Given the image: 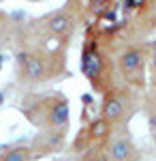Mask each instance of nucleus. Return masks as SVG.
Returning a JSON list of instances; mask_svg holds the SVG:
<instances>
[{"label": "nucleus", "mask_w": 156, "mask_h": 161, "mask_svg": "<svg viewBox=\"0 0 156 161\" xmlns=\"http://www.w3.org/2000/svg\"><path fill=\"white\" fill-rule=\"evenodd\" d=\"M19 62H22V69H24L26 77H30V80H41L43 73H45V64L41 58H36V56H28V54H19L17 56Z\"/></svg>", "instance_id": "nucleus-1"}, {"label": "nucleus", "mask_w": 156, "mask_h": 161, "mask_svg": "<svg viewBox=\"0 0 156 161\" xmlns=\"http://www.w3.org/2000/svg\"><path fill=\"white\" fill-rule=\"evenodd\" d=\"M141 62H143V54L141 50H128L122 54L120 58V67L124 73H133V71H137L139 67H141Z\"/></svg>", "instance_id": "nucleus-2"}, {"label": "nucleus", "mask_w": 156, "mask_h": 161, "mask_svg": "<svg viewBox=\"0 0 156 161\" xmlns=\"http://www.w3.org/2000/svg\"><path fill=\"white\" fill-rule=\"evenodd\" d=\"M109 157H111V159H131V157H133L131 142H126V140H118V142H113L111 148H109Z\"/></svg>", "instance_id": "nucleus-3"}, {"label": "nucleus", "mask_w": 156, "mask_h": 161, "mask_svg": "<svg viewBox=\"0 0 156 161\" xmlns=\"http://www.w3.org/2000/svg\"><path fill=\"white\" fill-rule=\"evenodd\" d=\"M122 112H124V101H122V99H109L107 103H105V108H103V114H105L107 120H116V118H120Z\"/></svg>", "instance_id": "nucleus-4"}, {"label": "nucleus", "mask_w": 156, "mask_h": 161, "mask_svg": "<svg viewBox=\"0 0 156 161\" xmlns=\"http://www.w3.org/2000/svg\"><path fill=\"white\" fill-rule=\"evenodd\" d=\"M66 120H69V103L66 101H60L58 105L51 108V125L62 127Z\"/></svg>", "instance_id": "nucleus-5"}, {"label": "nucleus", "mask_w": 156, "mask_h": 161, "mask_svg": "<svg viewBox=\"0 0 156 161\" xmlns=\"http://www.w3.org/2000/svg\"><path fill=\"white\" fill-rule=\"evenodd\" d=\"M71 24V19H69V15H64V13H56V15H51V19L47 22L49 30L54 32V35H62L66 28Z\"/></svg>", "instance_id": "nucleus-6"}, {"label": "nucleus", "mask_w": 156, "mask_h": 161, "mask_svg": "<svg viewBox=\"0 0 156 161\" xmlns=\"http://www.w3.org/2000/svg\"><path fill=\"white\" fill-rule=\"evenodd\" d=\"M98 67H101L98 56H96V54H86V58H84V69H86V73H88V75H96Z\"/></svg>", "instance_id": "nucleus-7"}, {"label": "nucleus", "mask_w": 156, "mask_h": 161, "mask_svg": "<svg viewBox=\"0 0 156 161\" xmlns=\"http://www.w3.org/2000/svg\"><path fill=\"white\" fill-rule=\"evenodd\" d=\"M26 157H28V153H26L24 148H15V150H11V153H7V155H2L4 161H24Z\"/></svg>", "instance_id": "nucleus-8"}, {"label": "nucleus", "mask_w": 156, "mask_h": 161, "mask_svg": "<svg viewBox=\"0 0 156 161\" xmlns=\"http://www.w3.org/2000/svg\"><path fill=\"white\" fill-rule=\"evenodd\" d=\"M92 133H94V136H103V133H107V118H105V120H98V123H94V127H92Z\"/></svg>", "instance_id": "nucleus-9"}, {"label": "nucleus", "mask_w": 156, "mask_h": 161, "mask_svg": "<svg viewBox=\"0 0 156 161\" xmlns=\"http://www.w3.org/2000/svg\"><path fill=\"white\" fill-rule=\"evenodd\" d=\"M150 127H156V114H154V116H150Z\"/></svg>", "instance_id": "nucleus-10"}, {"label": "nucleus", "mask_w": 156, "mask_h": 161, "mask_svg": "<svg viewBox=\"0 0 156 161\" xmlns=\"http://www.w3.org/2000/svg\"><path fill=\"white\" fill-rule=\"evenodd\" d=\"M150 131H152V140H154V144H156V127H150Z\"/></svg>", "instance_id": "nucleus-11"}]
</instances>
